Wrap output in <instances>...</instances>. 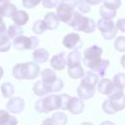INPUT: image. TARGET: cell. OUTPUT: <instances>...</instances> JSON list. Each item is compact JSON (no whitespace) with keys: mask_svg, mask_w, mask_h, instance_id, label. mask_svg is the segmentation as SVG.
<instances>
[{"mask_svg":"<svg viewBox=\"0 0 125 125\" xmlns=\"http://www.w3.org/2000/svg\"><path fill=\"white\" fill-rule=\"evenodd\" d=\"M103 54V49L98 45H93L85 49L83 53V63L91 69L93 72H97L98 76L104 77L105 71L109 65L108 60H102L101 56Z\"/></svg>","mask_w":125,"mask_h":125,"instance_id":"obj_1","label":"cell"},{"mask_svg":"<svg viewBox=\"0 0 125 125\" xmlns=\"http://www.w3.org/2000/svg\"><path fill=\"white\" fill-rule=\"evenodd\" d=\"M103 110L107 114H114L115 112L125 108V95L122 90L116 89L108 96L102 104Z\"/></svg>","mask_w":125,"mask_h":125,"instance_id":"obj_2","label":"cell"},{"mask_svg":"<svg viewBox=\"0 0 125 125\" xmlns=\"http://www.w3.org/2000/svg\"><path fill=\"white\" fill-rule=\"evenodd\" d=\"M13 76L16 79H35L40 73V67L37 63L27 62L24 63H18L13 67Z\"/></svg>","mask_w":125,"mask_h":125,"instance_id":"obj_3","label":"cell"},{"mask_svg":"<svg viewBox=\"0 0 125 125\" xmlns=\"http://www.w3.org/2000/svg\"><path fill=\"white\" fill-rule=\"evenodd\" d=\"M69 26H71L76 31H83L85 33H92L95 31L96 22L93 19L87 18L80 14L79 12H73L70 21L68 22Z\"/></svg>","mask_w":125,"mask_h":125,"instance_id":"obj_4","label":"cell"},{"mask_svg":"<svg viewBox=\"0 0 125 125\" xmlns=\"http://www.w3.org/2000/svg\"><path fill=\"white\" fill-rule=\"evenodd\" d=\"M35 110L40 113H48L56 109H62L61 95H47L35 103Z\"/></svg>","mask_w":125,"mask_h":125,"instance_id":"obj_5","label":"cell"},{"mask_svg":"<svg viewBox=\"0 0 125 125\" xmlns=\"http://www.w3.org/2000/svg\"><path fill=\"white\" fill-rule=\"evenodd\" d=\"M39 40L36 36L20 35L13 40V47L17 50H34L38 47Z\"/></svg>","mask_w":125,"mask_h":125,"instance_id":"obj_6","label":"cell"},{"mask_svg":"<svg viewBox=\"0 0 125 125\" xmlns=\"http://www.w3.org/2000/svg\"><path fill=\"white\" fill-rule=\"evenodd\" d=\"M97 26L105 40H111L116 36L117 29L115 27L114 22L111 20L101 19L98 21Z\"/></svg>","mask_w":125,"mask_h":125,"instance_id":"obj_7","label":"cell"},{"mask_svg":"<svg viewBox=\"0 0 125 125\" xmlns=\"http://www.w3.org/2000/svg\"><path fill=\"white\" fill-rule=\"evenodd\" d=\"M62 44L64 47H66L67 49H71L72 51H74V50L78 51V49H80L83 46V42L80 38V35L75 32L66 34L63 37Z\"/></svg>","mask_w":125,"mask_h":125,"instance_id":"obj_8","label":"cell"},{"mask_svg":"<svg viewBox=\"0 0 125 125\" xmlns=\"http://www.w3.org/2000/svg\"><path fill=\"white\" fill-rule=\"evenodd\" d=\"M73 12H74V10H72V9H70V8H68V7L60 3V5L57 7L56 15H57L60 21H62V22L68 24V22L71 20L72 15H73Z\"/></svg>","mask_w":125,"mask_h":125,"instance_id":"obj_9","label":"cell"},{"mask_svg":"<svg viewBox=\"0 0 125 125\" xmlns=\"http://www.w3.org/2000/svg\"><path fill=\"white\" fill-rule=\"evenodd\" d=\"M24 100L20 97H14L7 103V109L12 113H20L24 109Z\"/></svg>","mask_w":125,"mask_h":125,"instance_id":"obj_10","label":"cell"},{"mask_svg":"<svg viewBox=\"0 0 125 125\" xmlns=\"http://www.w3.org/2000/svg\"><path fill=\"white\" fill-rule=\"evenodd\" d=\"M11 46V40L7 35V27L3 21L0 23V52H8Z\"/></svg>","mask_w":125,"mask_h":125,"instance_id":"obj_11","label":"cell"},{"mask_svg":"<svg viewBox=\"0 0 125 125\" xmlns=\"http://www.w3.org/2000/svg\"><path fill=\"white\" fill-rule=\"evenodd\" d=\"M66 109L72 114H79L84 110V103L79 98L70 97L66 105Z\"/></svg>","mask_w":125,"mask_h":125,"instance_id":"obj_12","label":"cell"},{"mask_svg":"<svg viewBox=\"0 0 125 125\" xmlns=\"http://www.w3.org/2000/svg\"><path fill=\"white\" fill-rule=\"evenodd\" d=\"M117 88H115V86L113 85L112 81L110 79H107V78H103L98 83V92L103 94V95L109 96Z\"/></svg>","mask_w":125,"mask_h":125,"instance_id":"obj_13","label":"cell"},{"mask_svg":"<svg viewBox=\"0 0 125 125\" xmlns=\"http://www.w3.org/2000/svg\"><path fill=\"white\" fill-rule=\"evenodd\" d=\"M50 64L55 70H62L66 66V59L64 53H60L53 56L50 60Z\"/></svg>","mask_w":125,"mask_h":125,"instance_id":"obj_14","label":"cell"},{"mask_svg":"<svg viewBox=\"0 0 125 125\" xmlns=\"http://www.w3.org/2000/svg\"><path fill=\"white\" fill-rule=\"evenodd\" d=\"M32 90H33L34 94H35L36 96H39V97L47 96V95L50 94V93H54L52 86H49V85L43 83L41 80L35 82V84H34L33 87H32Z\"/></svg>","mask_w":125,"mask_h":125,"instance_id":"obj_15","label":"cell"},{"mask_svg":"<svg viewBox=\"0 0 125 125\" xmlns=\"http://www.w3.org/2000/svg\"><path fill=\"white\" fill-rule=\"evenodd\" d=\"M96 93V88L95 87H91L85 84H81L78 86L77 88V94L80 100L84 101V100H88L90 98H92Z\"/></svg>","mask_w":125,"mask_h":125,"instance_id":"obj_16","label":"cell"},{"mask_svg":"<svg viewBox=\"0 0 125 125\" xmlns=\"http://www.w3.org/2000/svg\"><path fill=\"white\" fill-rule=\"evenodd\" d=\"M18 11L16 5L12 4L11 2H3V1H0V13L1 15L6 18H12L16 12Z\"/></svg>","mask_w":125,"mask_h":125,"instance_id":"obj_17","label":"cell"},{"mask_svg":"<svg viewBox=\"0 0 125 125\" xmlns=\"http://www.w3.org/2000/svg\"><path fill=\"white\" fill-rule=\"evenodd\" d=\"M32 59L35 63H44L49 59V52L44 48H36L33 50Z\"/></svg>","mask_w":125,"mask_h":125,"instance_id":"obj_18","label":"cell"},{"mask_svg":"<svg viewBox=\"0 0 125 125\" xmlns=\"http://www.w3.org/2000/svg\"><path fill=\"white\" fill-rule=\"evenodd\" d=\"M44 22L46 24V27L47 29H50V30H54L56 29L59 24H60V21L57 17V15L53 12H50V13H47L44 17Z\"/></svg>","mask_w":125,"mask_h":125,"instance_id":"obj_19","label":"cell"},{"mask_svg":"<svg viewBox=\"0 0 125 125\" xmlns=\"http://www.w3.org/2000/svg\"><path fill=\"white\" fill-rule=\"evenodd\" d=\"M99 83V76L98 74L94 73L93 71H87L84 73V76L81 78V84H85L91 87H95Z\"/></svg>","mask_w":125,"mask_h":125,"instance_id":"obj_20","label":"cell"},{"mask_svg":"<svg viewBox=\"0 0 125 125\" xmlns=\"http://www.w3.org/2000/svg\"><path fill=\"white\" fill-rule=\"evenodd\" d=\"M13 19V21L16 25H19V26H22L24 24L27 23L28 20H29V17H28V14L23 11V10H18L16 12V14L12 17Z\"/></svg>","mask_w":125,"mask_h":125,"instance_id":"obj_21","label":"cell"},{"mask_svg":"<svg viewBox=\"0 0 125 125\" xmlns=\"http://www.w3.org/2000/svg\"><path fill=\"white\" fill-rule=\"evenodd\" d=\"M0 125H18V119L7 110H0Z\"/></svg>","mask_w":125,"mask_h":125,"instance_id":"obj_22","label":"cell"},{"mask_svg":"<svg viewBox=\"0 0 125 125\" xmlns=\"http://www.w3.org/2000/svg\"><path fill=\"white\" fill-rule=\"evenodd\" d=\"M81 59H82V56L79 51H77V50L71 51L70 53H68V55L66 57V65L71 66V65L80 64Z\"/></svg>","mask_w":125,"mask_h":125,"instance_id":"obj_23","label":"cell"},{"mask_svg":"<svg viewBox=\"0 0 125 125\" xmlns=\"http://www.w3.org/2000/svg\"><path fill=\"white\" fill-rule=\"evenodd\" d=\"M67 73L72 79H79L84 76L85 71L81 66V64H77V65L67 66Z\"/></svg>","mask_w":125,"mask_h":125,"instance_id":"obj_24","label":"cell"},{"mask_svg":"<svg viewBox=\"0 0 125 125\" xmlns=\"http://www.w3.org/2000/svg\"><path fill=\"white\" fill-rule=\"evenodd\" d=\"M51 119H52L54 125H66V123H67V117L62 111L54 112Z\"/></svg>","mask_w":125,"mask_h":125,"instance_id":"obj_25","label":"cell"},{"mask_svg":"<svg viewBox=\"0 0 125 125\" xmlns=\"http://www.w3.org/2000/svg\"><path fill=\"white\" fill-rule=\"evenodd\" d=\"M23 34V29L21 26L16 25V24H11L8 28H7V35L10 39H14L20 35Z\"/></svg>","mask_w":125,"mask_h":125,"instance_id":"obj_26","label":"cell"},{"mask_svg":"<svg viewBox=\"0 0 125 125\" xmlns=\"http://www.w3.org/2000/svg\"><path fill=\"white\" fill-rule=\"evenodd\" d=\"M100 15L102 16V19L112 20L116 16V10H113L111 8H108L106 6L102 5L100 7Z\"/></svg>","mask_w":125,"mask_h":125,"instance_id":"obj_27","label":"cell"},{"mask_svg":"<svg viewBox=\"0 0 125 125\" xmlns=\"http://www.w3.org/2000/svg\"><path fill=\"white\" fill-rule=\"evenodd\" d=\"M112 83L115 86V88L119 90H123L125 88V73L119 72L113 76Z\"/></svg>","mask_w":125,"mask_h":125,"instance_id":"obj_28","label":"cell"},{"mask_svg":"<svg viewBox=\"0 0 125 125\" xmlns=\"http://www.w3.org/2000/svg\"><path fill=\"white\" fill-rule=\"evenodd\" d=\"M1 91L4 98H12L15 93V87L10 82H5L1 85Z\"/></svg>","mask_w":125,"mask_h":125,"instance_id":"obj_29","label":"cell"},{"mask_svg":"<svg viewBox=\"0 0 125 125\" xmlns=\"http://www.w3.org/2000/svg\"><path fill=\"white\" fill-rule=\"evenodd\" d=\"M47 30V27H46V24L44 22L43 20H38L36 21L33 25H32V31L35 33V34H42L44 33L45 31Z\"/></svg>","mask_w":125,"mask_h":125,"instance_id":"obj_30","label":"cell"},{"mask_svg":"<svg viewBox=\"0 0 125 125\" xmlns=\"http://www.w3.org/2000/svg\"><path fill=\"white\" fill-rule=\"evenodd\" d=\"M76 8L80 14H88L91 11V5L86 0H77Z\"/></svg>","mask_w":125,"mask_h":125,"instance_id":"obj_31","label":"cell"},{"mask_svg":"<svg viewBox=\"0 0 125 125\" xmlns=\"http://www.w3.org/2000/svg\"><path fill=\"white\" fill-rule=\"evenodd\" d=\"M113 46L118 52H125V36H118L115 39Z\"/></svg>","mask_w":125,"mask_h":125,"instance_id":"obj_32","label":"cell"},{"mask_svg":"<svg viewBox=\"0 0 125 125\" xmlns=\"http://www.w3.org/2000/svg\"><path fill=\"white\" fill-rule=\"evenodd\" d=\"M103 5L113 10H117L121 6V0H103Z\"/></svg>","mask_w":125,"mask_h":125,"instance_id":"obj_33","label":"cell"},{"mask_svg":"<svg viewBox=\"0 0 125 125\" xmlns=\"http://www.w3.org/2000/svg\"><path fill=\"white\" fill-rule=\"evenodd\" d=\"M42 5L47 9L57 8L60 5V0H42Z\"/></svg>","mask_w":125,"mask_h":125,"instance_id":"obj_34","label":"cell"},{"mask_svg":"<svg viewBox=\"0 0 125 125\" xmlns=\"http://www.w3.org/2000/svg\"><path fill=\"white\" fill-rule=\"evenodd\" d=\"M41 2H42V0H22V5L24 8L32 9V8L36 7Z\"/></svg>","mask_w":125,"mask_h":125,"instance_id":"obj_35","label":"cell"},{"mask_svg":"<svg viewBox=\"0 0 125 125\" xmlns=\"http://www.w3.org/2000/svg\"><path fill=\"white\" fill-rule=\"evenodd\" d=\"M60 3L68 7V8H70V9H72V10H74V8L76 7L77 0H61Z\"/></svg>","mask_w":125,"mask_h":125,"instance_id":"obj_36","label":"cell"},{"mask_svg":"<svg viewBox=\"0 0 125 125\" xmlns=\"http://www.w3.org/2000/svg\"><path fill=\"white\" fill-rule=\"evenodd\" d=\"M61 99H62V109H66V105L70 99V96L67 94H61Z\"/></svg>","mask_w":125,"mask_h":125,"instance_id":"obj_37","label":"cell"},{"mask_svg":"<svg viewBox=\"0 0 125 125\" xmlns=\"http://www.w3.org/2000/svg\"><path fill=\"white\" fill-rule=\"evenodd\" d=\"M115 27L121 32H125V19H119L115 24Z\"/></svg>","mask_w":125,"mask_h":125,"instance_id":"obj_38","label":"cell"},{"mask_svg":"<svg viewBox=\"0 0 125 125\" xmlns=\"http://www.w3.org/2000/svg\"><path fill=\"white\" fill-rule=\"evenodd\" d=\"M90 5H98L103 2V0H86Z\"/></svg>","mask_w":125,"mask_h":125,"instance_id":"obj_39","label":"cell"},{"mask_svg":"<svg viewBox=\"0 0 125 125\" xmlns=\"http://www.w3.org/2000/svg\"><path fill=\"white\" fill-rule=\"evenodd\" d=\"M41 125H54V124H53V121H52L51 118H47V119H45V120L42 122Z\"/></svg>","mask_w":125,"mask_h":125,"instance_id":"obj_40","label":"cell"},{"mask_svg":"<svg viewBox=\"0 0 125 125\" xmlns=\"http://www.w3.org/2000/svg\"><path fill=\"white\" fill-rule=\"evenodd\" d=\"M120 63H121L122 67L125 68V54L122 56V58H121V60H120Z\"/></svg>","mask_w":125,"mask_h":125,"instance_id":"obj_41","label":"cell"},{"mask_svg":"<svg viewBox=\"0 0 125 125\" xmlns=\"http://www.w3.org/2000/svg\"><path fill=\"white\" fill-rule=\"evenodd\" d=\"M101 125H115V124L111 121H104V122L101 123Z\"/></svg>","mask_w":125,"mask_h":125,"instance_id":"obj_42","label":"cell"},{"mask_svg":"<svg viewBox=\"0 0 125 125\" xmlns=\"http://www.w3.org/2000/svg\"><path fill=\"white\" fill-rule=\"evenodd\" d=\"M3 75H4V70H3V67L0 65V79L3 77Z\"/></svg>","mask_w":125,"mask_h":125,"instance_id":"obj_43","label":"cell"},{"mask_svg":"<svg viewBox=\"0 0 125 125\" xmlns=\"http://www.w3.org/2000/svg\"><path fill=\"white\" fill-rule=\"evenodd\" d=\"M80 125H93V124L90 123V122H82Z\"/></svg>","mask_w":125,"mask_h":125,"instance_id":"obj_44","label":"cell"},{"mask_svg":"<svg viewBox=\"0 0 125 125\" xmlns=\"http://www.w3.org/2000/svg\"><path fill=\"white\" fill-rule=\"evenodd\" d=\"M0 1H3V2H11L12 0H0Z\"/></svg>","mask_w":125,"mask_h":125,"instance_id":"obj_45","label":"cell"}]
</instances>
